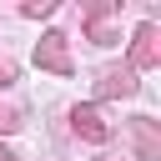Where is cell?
<instances>
[{
	"label": "cell",
	"mask_w": 161,
	"mask_h": 161,
	"mask_svg": "<svg viewBox=\"0 0 161 161\" xmlns=\"http://www.w3.org/2000/svg\"><path fill=\"white\" fill-rule=\"evenodd\" d=\"M0 161H20V156H15V151H5V146H0Z\"/></svg>",
	"instance_id": "cell-10"
},
{
	"label": "cell",
	"mask_w": 161,
	"mask_h": 161,
	"mask_svg": "<svg viewBox=\"0 0 161 161\" xmlns=\"http://www.w3.org/2000/svg\"><path fill=\"white\" fill-rule=\"evenodd\" d=\"M15 75H20V70H15V60H5V55H0V91H5Z\"/></svg>",
	"instance_id": "cell-9"
},
{
	"label": "cell",
	"mask_w": 161,
	"mask_h": 161,
	"mask_svg": "<svg viewBox=\"0 0 161 161\" xmlns=\"http://www.w3.org/2000/svg\"><path fill=\"white\" fill-rule=\"evenodd\" d=\"M10 131H20V106L0 101V136H10Z\"/></svg>",
	"instance_id": "cell-7"
},
{
	"label": "cell",
	"mask_w": 161,
	"mask_h": 161,
	"mask_svg": "<svg viewBox=\"0 0 161 161\" xmlns=\"http://www.w3.org/2000/svg\"><path fill=\"white\" fill-rule=\"evenodd\" d=\"M70 131H75L80 141H96V146L111 136V126H106V116H101L96 106H75V111H70Z\"/></svg>",
	"instance_id": "cell-6"
},
{
	"label": "cell",
	"mask_w": 161,
	"mask_h": 161,
	"mask_svg": "<svg viewBox=\"0 0 161 161\" xmlns=\"http://www.w3.org/2000/svg\"><path fill=\"white\" fill-rule=\"evenodd\" d=\"M50 10H55V0H30V5H25L30 20H40V15H50Z\"/></svg>",
	"instance_id": "cell-8"
},
{
	"label": "cell",
	"mask_w": 161,
	"mask_h": 161,
	"mask_svg": "<svg viewBox=\"0 0 161 161\" xmlns=\"http://www.w3.org/2000/svg\"><path fill=\"white\" fill-rule=\"evenodd\" d=\"M126 136H131V146H136V161H161V121L131 116V121H126Z\"/></svg>",
	"instance_id": "cell-1"
},
{
	"label": "cell",
	"mask_w": 161,
	"mask_h": 161,
	"mask_svg": "<svg viewBox=\"0 0 161 161\" xmlns=\"http://www.w3.org/2000/svg\"><path fill=\"white\" fill-rule=\"evenodd\" d=\"M136 86H141V80H136L131 65H106L101 80H96V96H101V101H126V96H136Z\"/></svg>",
	"instance_id": "cell-5"
},
{
	"label": "cell",
	"mask_w": 161,
	"mask_h": 161,
	"mask_svg": "<svg viewBox=\"0 0 161 161\" xmlns=\"http://www.w3.org/2000/svg\"><path fill=\"white\" fill-rule=\"evenodd\" d=\"M101 161H126V156H101Z\"/></svg>",
	"instance_id": "cell-11"
},
{
	"label": "cell",
	"mask_w": 161,
	"mask_h": 161,
	"mask_svg": "<svg viewBox=\"0 0 161 161\" xmlns=\"http://www.w3.org/2000/svg\"><path fill=\"white\" fill-rule=\"evenodd\" d=\"M35 65L50 70V75H70V50H65V35H60V30H45V35H40Z\"/></svg>",
	"instance_id": "cell-3"
},
{
	"label": "cell",
	"mask_w": 161,
	"mask_h": 161,
	"mask_svg": "<svg viewBox=\"0 0 161 161\" xmlns=\"http://www.w3.org/2000/svg\"><path fill=\"white\" fill-rule=\"evenodd\" d=\"M161 65V30L156 25H136L131 35V70H156Z\"/></svg>",
	"instance_id": "cell-2"
},
{
	"label": "cell",
	"mask_w": 161,
	"mask_h": 161,
	"mask_svg": "<svg viewBox=\"0 0 161 161\" xmlns=\"http://www.w3.org/2000/svg\"><path fill=\"white\" fill-rule=\"evenodd\" d=\"M116 10H121L116 0H96V5L86 10V40H96V45L121 40V35H116V25H111V20H116Z\"/></svg>",
	"instance_id": "cell-4"
}]
</instances>
